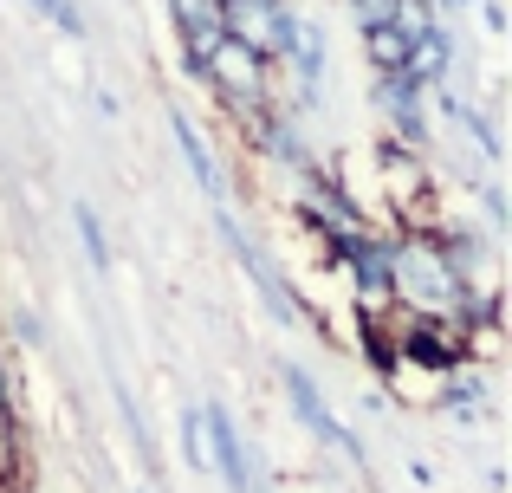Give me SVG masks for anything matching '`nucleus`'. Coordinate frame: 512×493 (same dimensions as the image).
Listing matches in <instances>:
<instances>
[{"instance_id":"obj_6","label":"nucleus","mask_w":512,"mask_h":493,"mask_svg":"<svg viewBox=\"0 0 512 493\" xmlns=\"http://www.w3.org/2000/svg\"><path fill=\"white\" fill-rule=\"evenodd\" d=\"M376 98H383V111L396 117V130L409 143H428V124H422V85H415L409 72H376Z\"/></svg>"},{"instance_id":"obj_3","label":"nucleus","mask_w":512,"mask_h":493,"mask_svg":"<svg viewBox=\"0 0 512 493\" xmlns=\"http://www.w3.org/2000/svg\"><path fill=\"white\" fill-rule=\"evenodd\" d=\"M286 396H292V409H299V422H305V429L318 435V442H331V448H338V455L363 461V442H357V435H350L344 422H338V416H331V409H325V396H318V383L305 377L299 364H286Z\"/></svg>"},{"instance_id":"obj_5","label":"nucleus","mask_w":512,"mask_h":493,"mask_svg":"<svg viewBox=\"0 0 512 493\" xmlns=\"http://www.w3.org/2000/svg\"><path fill=\"white\" fill-rule=\"evenodd\" d=\"M169 13H175V33H182V46H188V72H195L227 39V13H221V0H169Z\"/></svg>"},{"instance_id":"obj_4","label":"nucleus","mask_w":512,"mask_h":493,"mask_svg":"<svg viewBox=\"0 0 512 493\" xmlns=\"http://www.w3.org/2000/svg\"><path fill=\"white\" fill-rule=\"evenodd\" d=\"M201 429H208V461L221 468V481L234 487V493H253V468H247V442H240V429H234V416L227 409H201Z\"/></svg>"},{"instance_id":"obj_1","label":"nucleus","mask_w":512,"mask_h":493,"mask_svg":"<svg viewBox=\"0 0 512 493\" xmlns=\"http://www.w3.org/2000/svg\"><path fill=\"white\" fill-rule=\"evenodd\" d=\"M389 292H402L415 318H461L467 325V279L435 234H409L402 247H389Z\"/></svg>"},{"instance_id":"obj_10","label":"nucleus","mask_w":512,"mask_h":493,"mask_svg":"<svg viewBox=\"0 0 512 493\" xmlns=\"http://www.w3.org/2000/svg\"><path fill=\"white\" fill-rule=\"evenodd\" d=\"M72 221H78V241H85V253H91V266H104V260H111V241H104L98 215H91V208L78 202V208H72Z\"/></svg>"},{"instance_id":"obj_2","label":"nucleus","mask_w":512,"mask_h":493,"mask_svg":"<svg viewBox=\"0 0 512 493\" xmlns=\"http://www.w3.org/2000/svg\"><path fill=\"white\" fill-rule=\"evenodd\" d=\"M195 72L208 78V85L221 91V98L234 104L240 117H247V111H260V104H266V59L247 46V39H234V33H227L221 46H214L208 59L195 65Z\"/></svg>"},{"instance_id":"obj_9","label":"nucleus","mask_w":512,"mask_h":493,"mask_svg":"<svg viewBox=\"0 0 512 493\" xmlns=\"http://www.w3.org/2000/svg\"><path fill=\"white\" fill-rule=\"evenodd\" d=\"M363 46H370V65H376V72H402V59H409V39H402L396 26H370V33H363Z\"/></svg>"},{"instance_id":"obj_12","label":"nucleus","mask_w":512,"mask_h":493,"mask_svg":"<svg viewBox=\"0 0 512 493\" xmlns=\"http://www.w3.org/2000/svg\"><path fill=\"white\" fill-rule=\"evenodd\" d=\"M350 7H357V26L370 33V26H396L402 0H350Z\"/></svg>"},{"instance_id":"obj_11","label":"nucleus","mask_w":512,"mask_h":493,"mask_svg":"<svg viewBox=\"0 0 512 493\" xmlns=\"http://www.w3.org/2000/svg\"><path fill=\"white\" fill-rule=\"evenodd\" d=\"M39 13H46L52 26H59V33H72V39H85V13L72 7V0H33Z\"/></svg>"},{"instance_id":"obj_7","label":"nucleus","mask_w":512,"mask_h":493,"mask_svg":"<svg viewBox=\"0 0 512 493\" xmlns=\"http://www.w3.org/2000/svg\"><path fill=\"white\" fill-rule=\"evenodd\" d=\"M344 260H350V279H357L370 299H389V247L383 241L357 234V241H344Z\"/></svg>"},{"instance_id":"obj_8","label":"nucleus","mask_w":512,"mask_h":493,"mask_svg":"<svg viewBox=\"0 0 512 493\" xmlns=\"http://www.w3.org/2000/svg\"><path fill=\"white\" fill-rule=\"evenodd\" d=\"M175 143H182V156H188V169H195V182L208 195H221V169H214V156H208V143L195 137V124L188 117H175Z\"/></svg>"},{"instance_id":"obj_13","label":"nucleus","mask_w":512,"mask_h":493,"mask_svg":"<svg viewBox=\"0 0 512 493\" xmlns=\"http://www.w3.org/2000/svg\"><path fill=\"white\" fill-rule=\"evenodd\" d=\"M0 429H13V396H7V364H0Z\"/></svg>"}]
</instances>
